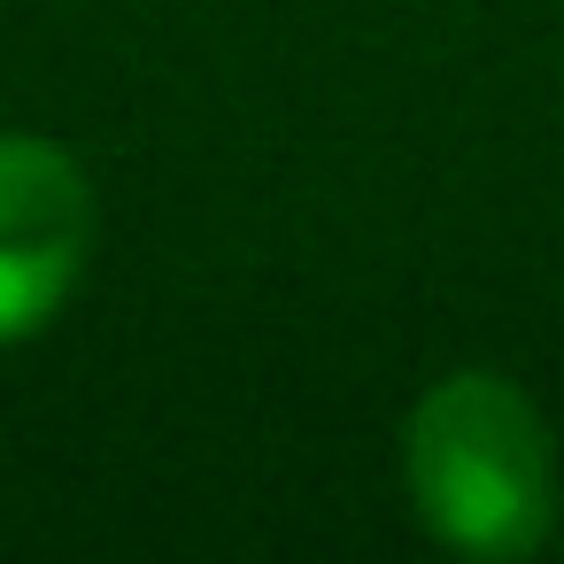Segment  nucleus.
Wrapping results in <instances>:
<instances>
[{
  "instance_id": "1",
  "label": "nucleus",
  "mask_w": 564,
  "mask_h": 564,
  "mask_svg": "<svg viewBox=\"0 0 564 564\" xmlns=\"http://www.w3.org/2000/svg\"><path fill=\"white\" fill-rule=\"evenodd\" d=\"M410 502L464 556H525L549 533V425L495 371H448L410 410Z\"/></svg>"
},
{
  "instance_id": "2",
  "label": "nucleus",
  "mask_w": 564,
  "mask_h": 564,
  "mask_svg": "<svg viewBox=\"0 0 564 564\" xmlns=\"http://www.w3.org/2000/svg\"><path fill=\"white\" fill-rule=\"evenodd\" d=\"M86 248H94L86 171L40 132H0V348L32 340L70 302Z\"/></svg>"
}]
</instances>
